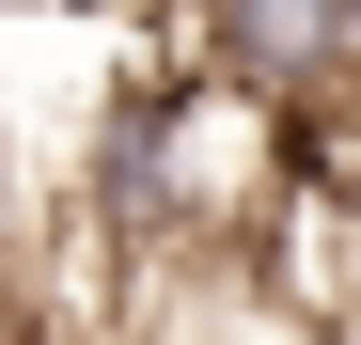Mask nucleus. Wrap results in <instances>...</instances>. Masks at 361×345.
<instances>
[{"label":"nucleus","instance_id":"obj_1","mask_svg":"<svg viewBox=\"0 0 361 345\" xmlns=\"http://www.w3.org/2000/svg\"><path fill=\"white\" fill-rule=\"evenodd\" d=\"M220 94H252V110H330L361 79V32H345V0H220Z\"/></svg>","mask_w":361,"mask_h":345},{"label":"nucleus","instance_id":"obj_2","mask_svg":"<svg viewBox=\"0 0 361 345\" xmlns=\"http://www.w3.org/2000/svg\"><path fill=\"white\" fill-rule=\"evenodd\" d=\"M345 32H361V0H345Z\"/></svg>","mask_w":361,"mask_h":345}]
</instances>
